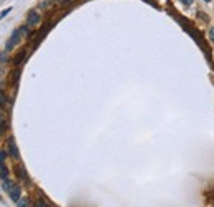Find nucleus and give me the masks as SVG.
Listing matches in <instances>:
<instances>
[{"label":"nucleus","mask_w":214,"mask_h":207,"mask_svg":"<svg viewBox=\"0 0 214 207\" xmlns=\"http://www.w3.org/2000/svg\"><path fill=\"white\" fill-rule=\"evenodd\" d=\"M2 187H3V191L10 196V199H12L13 202H18L20 199H22V187L18 186V182H15V181L7 178V179L2 181Z\"/></svg>","instance_id":"f257e3e1"},{"label":"nucleus","mask_w":214,"mask_h":207,"mask_svg":"<svg viewBox=\"0 0 214 207\" xmlns=\"http://www.w3.org/2000/svg\"><path fill=\"white\" fill-rule=\"evenodd\" d=\"M5 130H7V125L3 123V122H0V136H2L3 133H5Z\"/></svg>","instance_id":"f8f14e48"},{"label":"nucleus","mask_w":214,"mask_h":207,"mask_svg":"<svg viewBox=\"0 0 214 207\" xmlns=\"http://www.w3.org/2000/svg\"><path fill=\"white\" fill-rule=\"evenodd\" d=\"M3 104H5V94H3V90L0 89V107H2Z\"/></svg>","instance_id":"9b49d317"},{"label":"nucleus","mask_w":214,"mask_h":207,"mask_svg":"<svg viewBox=\"0 0 214 207\" xmlns=\"http://www.w3.org/2000/svg\"><path fill=\"white\" fill-rule=\"evenodd\" d=\"M181 2H183L185 5H191V3H193V0H181Z\"/></svg>","instance_id":"2eb2a0df"},{"label":"nucleus","mask_w":214,"mask_h":207,"mask_svg":"<svg viewBox=\"0 0 214 207\" xmlns=\"http://www.w3.org/2000/svg\"><path fill=\"white\" fill-rule=\"evenodd\" d=\"M2 118H3V117H2V112H0V122H3V120H2Z\"/></svg>","instance_id":"f3484780"},{"label":"nucleus","mask_w":214,"mask_h":207,"mask_svg":"<svg viewBox=\"0 0 214 207\" xmlns=\"http://www.w3.org/2000/svg\"><path fill=\"white\" fill-rule=\"evenodd\" d=\"M7 155H8V153H7V151H3V150H0V164H2V163H5V160H7Z\"/></svg>","instance_id":"1a4fd4ad"},{"label":"nucleus","mask_w":214,"mask_h":207,"mask_svg":"<svg viewBox=\"0 0 214 207\" xmlns=\"http://www.w3.org/2000/svg\"><path fill=\"white\" fill-rule=\"evenodd\" d=\"M17 207H30V201L26 197H22L18 202H17Z\"/></svg>","instance_id":"6e6552de"},{"label":"nucleus","mask_w":214,"mask_h":207,"mask_svg":"<svg viewBox=\"0 0 214 207\" xmlns=\"http://www.w3.org/2000/svg\"><path fill=\"white\" fill-rule=\"evenodd\" d=\"M23 58H25V53H22V54H20V56H17V58H15V64H18V62H22V59Z\"/></svg>","instance_id":"ddd939ff"},{"label":"nucleus","mask_w":214,"mask_h":207,"mask_svg":"<svg viewBox=\"0 0 214 207\" xmlns=\"http://www.w3.org/2000/svg\"><path fill=\"white\" fill-rule=\"evenodd\" d=\"M15 173H17V176H18V179H23V181H26V179H28V176H26V171L23 169V166H17Z\"/></svg>","instance_id":"39448f33"},{"label":"nucleus","mask_w":214,"mask_h":207,"mask_svg":"<svg viewBox=\"0 0 214 207\" xmlns=\"http://www.w3.org/2000/svg\"><path fill=\"white\" fill-rule=\"evenodd\" d=\"M20 36H22V31H20V30H15V31H13V35L10 36V40L5 43V51H12L15 46H18Z\"/></svg>","instance_id":"f03ea898"},{"label":"nucleus","mask_w":214,"mask_h":207,"mask_svg":"<svg viewBox=\"0 0 214 207\" xmlns=\"http://www.w3.org/2000/svg\"><path fill=\"white\" fill-rule=\"evenodd\" d=\"M40 20H41L40 13H38L36 10H31V12L28 13V18H26V25H28V26H35V25H38V23H40Z\"/></svg>","instance_id":"7ed1b4c3"},{"label":"nucleus","mask_w":214,"mask_h":207,"mask_svg":"<svg viewBox=\"0 0 214 207\" xmlns=\"http://www.w3.org/2000/svg\"><path fill=\"white\" fill-rule=\"evenodd\" d=\"M209 36H211V41L214 43V26L211 28V30H209Z\"/></svg>","instance_id":"4468645a"},{"label":"nucleus","mask_w":214,"mask_h":207,"mask_svg":"<svg viewBox=\"0 0 214 207\" xmlns=\"http://www.w3.org/2000/svg\"><path fill=\"white\" fill-rule=\"evenodd\" d=\"M7 153H8L13 160H18L20 155H18V146H17L15 140H10V142H8V150H7Z\"/></svg>","instance_id":"20e7f679"},{"label":"nucleus","mask_w":214,"mask_h":207,"mask_svg":"<svg viewBox=\"0 0 214 207\" xmlns=\"http://www.w3.org/2000/svg\"><path fill=\"white\" fill-rule=\"evenodd\" d=\"M35 207H50V204H48L43 197H38L36 201H35Z\"/></svg>","instance_id":"0eeeda50"},{"label":"nucleus","mask_w":214,"mask_h":207,"mask_svg":"<svg viewBox=\"0 0 214 207\" xmlns=\"http://www.w3.org/2000/svg\"><path fill=\"white\" fill-rule=\"evenodd\" d=\"M7 178H8V169H7V166H5V164H0V179H7Z\"/></svg>","instance_id":"423d86ee"},{"label":"nucleus","mask_w":214,"mask_h":207,"mask_svg":"<svg viewBox=\"0 0 214 207\" xmlns=\"http://www.w3.org/2000/svg\"><path fill=\"white\" fill-rule=\"evenodd\" d=\"M10 10H12L10 7H8V8H5V10H2V12H0V18H3V17H7V15H8V13H10Z\"/></svg>","instance_id":"9d476101"},{"label":"nucleus","mask_w":214,"mask_h":207,"mask_svg":"<svg viewBox=\"0 0 214 207\" xmlns=\"http://www.w3.org/2000/svg\"><path fill=\"white\" fill-rule=\"evenodd\" d=\"M3 58H5V53H0V61H3Z\"/></svg>","instance_id":"dca6fc26"}]
</instances>
